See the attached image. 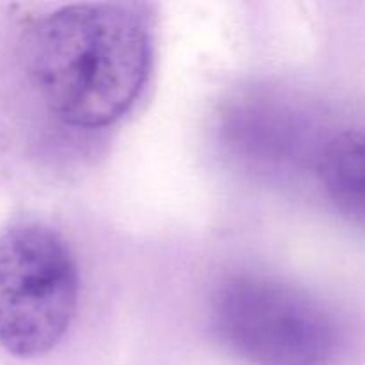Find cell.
Segmentation results:
<instances>
[{"label":"cell","instance_id":"1","mask_svg":"<svg viewBox=\"0 0 365 365\" xmlns=\"http://www.w3.org/2000/svg\"><path fill=\"white\" fill-rule=\"evenodd\" d=\"M152 43L134 4L84 2L56 7L32 24L27 70L43 106L78 130L109 127L145 88Z\"/></svg>","mask_w":365,"mask_h":365},{"label":"cell","instance_id":"2","mask_svg":"<svg viewBox=\"0 0 365 365\" xmlns=\"http://www.w3.org/2000/svg\"><path fill=\"white\" fill-rule=\"evenodd\" d=\"M78 269L63 235L20 220L0 230V346L36 359L64 339L78 307Z\"/></svg>","mask_w":365,"mask_h":365},{"label":"cell","instance_id":"3","mask_svg":"<svg viewBox=\"0 0 365 365\" xmlns=\"http://www.w3.org/2000/svg\"><path fill=\"white\" fill-rule=\"evenodd\" d=\"M214 334L252 365H330L341 344L334 316L302 289L262 274H234L216 289Z\"/></svg>","mask_w":365,"mask_h":365},{"label":"cell","instance_id":"4","mask_svg":"<svg viewBox=\"0 0 365 365\" xmlns=\"http://www.w3.org/2000/svg\"><path fill=\"white\" fill-rule=\"evenodd\" d=\"M316 170L331 205L365 225V130H344L328 139L317 155Z\"/></svg>","mask_w":365,"mask_h":365}]
</instances>
